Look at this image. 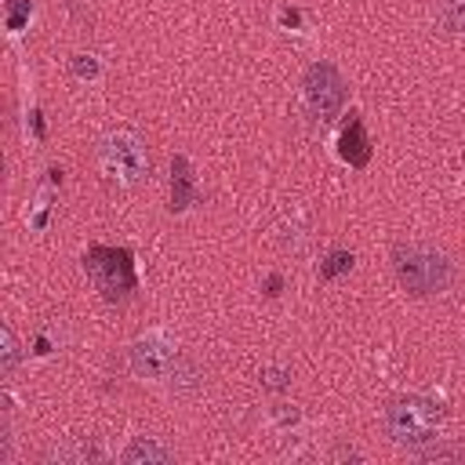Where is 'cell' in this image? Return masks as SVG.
<instances>
[{"mask_svg": "<svg viewBox=\"0 0 465 465\" xmlns=\"http://www.w3.org/2000/svg\"><path fill=\"white\" fill-rule=\"evenodd\" d=\"M443 403L432 400V396H392L381 411V425H385V436L396 443V447H421V443H432L440 425H443Z\"/></svg>", "mask_w": 465, "mask_h": 465, "instance_id": "1", "label": "cell"}, {"mask_svg": "<svg viewBox=\"0 0 465 465\" xmlns=\"http://www.w3.org/2000/svg\"><path fill=\"white\" fill-rule=\"evenodd\" d=\"M98 174L109 189H134L149 178V149L134 131H109L94 145Z\"/></svg>", "mask_w": 465, "mask_h": 465, "instance_id": "2", "label": "cell"}, {"mask_svg": "<svg viewBox=\"0 0 465 465\" xmlns=\"http://www.w3.org/2000/svg\"><path fill=\"white\" fill-rule=\"evenodd\" d=\"M392 272L411 298H432L450 283V262L429 243H392Z\"/></svg>", "mask_w": 465, "mask_h": 465, "instance_id": "3", "label": "cell"}, {"mask_svg": "<svg viewBox=\"0 0 465 465\" xmlns=\"http://www.w3.org/2000/svg\"><path fill=\"white\" fill-rule=\"evenodd\" d=\"M84 269L94 280V287L102 291L105 302H124L134 291V262L127 247H102L94 243L84 254Z\"/></svg>", "mask_w": 465, "mask_h": 465, "instance_id": "4", "label": "cell"}, {"mask_svg": "<svg viewBox=\"0 0 465 465\" xmlns=\"http://www.w3.org/2000/svg\"><path fill=\"white\" fill-rule=\"evenodd\" d=\"M302 94H305V105H309L312 116L334 120L341 113V105H345V80L331 62H312L305 69Z\"/></svg>", "mask_w": 465, "mask_h": 465, "instance_id": "5", "label": "cell"}, {"mask_svg": "<svg viewBox=\"0 0 465 465\" xmlns=\"http://www.w3.org/2000/svg\"><path fill=\"white\" fill-rule=\"evenodd\" d=\"M127 360H131V371L138 378H167L171 367H174V360H178V352H174V345L167 338L149 334V338H138L127 349Z\"/></svg>", "mask_w": 465, "mask_h": 465, "instance_id": "6", "label": "cell"}, {"mask_svg": "<svg viewBox=\"0 0 465 465\" xmlns=\"http://www.w3.org/2000/svg\"><path fill=\"white\" fill-rule=\"evenodd\" d=\"M338 156L349 163V167H363L371 160V138L363 131V120L360 113H349L341 134H338Z\"/></svg>", "mask_w": 465, "mask_h": 465, "instance_id": "7", "label": "cell"}, {"mask_svg": "<svg viewBox=\"0 0 465 465\" xmlns=\"http://www.w3.org/2000/svg\"><path fill=\"white\" fill-rule=\"evenodd\" d=\"M189 203H196V178L185 156L171 160V211H185Z\"/></svg>", "mask_w": 465, "mask_h": 465, "instance_id": "8", "label": "cell"}, {"mask_svg": "<svg viewBox=\"0 0 465 465\" xmlns=\"http://www.w3.org/2000/svg\"><path fill=\"white\" fill-rule=\"evenodd\" d=\"M171 458H174V450L156 443L153 436H134L127 443V450H124V465H163Z\"/></svg>", "mask_w": 465, "mask_h": 465, "instance_id": "9", "label": "cell"}, {"mask_svg": "<svg viewBox=\"0 0 465 465\" xmlns=\"http://www.w3.org/2000/svg\"><path fill=\"white\" fill-rule=\"evenodd\" d=\"M352 269V251H331L327 254V262H320V280H334V276H341V272H349Z\"/></svg>", "mask_w": 465, "mask_h": 465, "instance_id": "10", "label": "cell"}, {"mask_svg": "<svg viewBox=\"0 0 465 465\" xmlns=\"http://www.w3.org/2000/svg\"><path fill=\"white\" fill-rule=\"evenodd\" d=\"M440 15H443V25L454 36H465V0H443L440 4Z\"/></svg>", "mask_w": 465, "mask_h": 465, "instance_id": "11", "label": "cell"}, {"mask_svg": "<svg viewBox=\"0 0 465 465\" xmlns=\"http://www.w3.org/2000/svg\"><path fill=\"white\" fill-rule=\"evenodd\" d=\"M0 367H4V374H11L15 371V363H18V341H15V334H11V327H0Z\"/></svg>", "mask_w": 465, "mask_h": 465, "instance_id": "12", "label": "cell"}, {"mask_svg": "<svg viewBox=\"0 0 465 465\" xmlns=\"http://www.w3.org/2000/svg\"><path fill=\"white\" fill-rule=\"evenodd\" d=\"M262 389H269V392L291 389V371H287V367H265V371H262Z\"/></svg>", "mask_w": 465, "mask_h": 465, "instance_id": "13", "label": "cell"}, {"mask_svg": "<svg viewBox=\"0 0 465 465\" xmlns=\"http://www.w3.org/2000/svg\"><path fill=\"white\" fill-rule=\"evenodd\" d=\"M414 454H418V461H454V458H461V447H414Z\"/></svg>", "mask_w": 465, "mask_h": 465, "instance_id": "14", "label": "cell"}, {"mask_svg": "<svg viewBox=\"0 0 465 465\" xmlns=\"http://www.w3.org/2000/svg\"><path fill=\"white\" fill-rule=\"evenodd\" d=\"M33 4L29 0H7V29H22V22L29 18Z\"/></svg>", "mask_w": 465, "mask_h": 465, "instance_id": "15", "label": "cell"}, {"mask_svg": "<svg viewBox=\"0 0 465 465\" xmlns=\"http://www.w3.org/2000/svg\"><path fill=\"white\" fill-rule=\"evenodd\" d=\"M73 73L91 80V76H98V62H94L91 54H76V58H73Z\"/></svg>", "mask_w": 465, "mask_h": 465, "instance_id": "16", "label": "cell"}, {"mask_svg": "<svg viewBox=\"0 0 465 465\" xmlns=\"http://www.w3.org/2000/svg\"><path fill=\"white\" fill-rule=\"evenodd\" d=\"M280 283H283L280 276H269V280H265V294H280Z\"/></svg>", "mask_w": 465, "mask_h": 465, "instance_id": "17", "label": "cell"}]
</instances>
